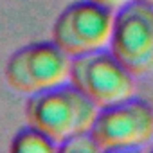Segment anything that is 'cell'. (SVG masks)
<instances>
[{
    "label": "cell",
    "instance_id": "obj_1",
    "mask_svg": "<svg viewBox=\"0 0 153 153\" xmlns=\"http://www.w3.org/2000/svg\"><path fill=\"white\" fill-rule=\"evenodd\" d=\"M97 106L72 83L31 94L25 101V119L43 130L56 144L67 137L90 130Z\"/></svg>",
    "mask_w": 153,
    "mask_h": 153
},
{
    "label": "cell",
    "instance_id": "obj_2",
    "mask_svg": "<svg viewBox=\"0 0 153 153\" xmlns=\"http://www.w3.org/2000/svg\"><path fill=\"white\" fill-rule=\"evenodd\" d=\"M133 78L135 76L106 47L70 59L68 83L81 90L97 108L131 97L135 92Z\"/></svg>",
    "mask_w": 153,
    "mask_h": 153
},
{
    "label": "cell",
    "instance_id": "obj_3",
    "mask_svg": "<svg viewBox=\"0 0 153 153\" xmlns=\"http://www.w3.org/2000/svg\"><path fill=\"white\" fill-rule=\"evenodd\" d=\"M108 49L133 74L153 72V4L128 0L114 11Z\"/></svg>",
    "mask_w": 153,
    "mask_h": 153
},
{
    "label": "cell",
    "instance_id": "obj_4",
    "mask_svg": "<svg viewBox=\"0 0 153 153\" xmlns=\"http://www.w3.org/2000/svg\"><path fill=\"white\" fill-rule=\"evenodd\" d=\"M70 56L51 42H34L16 49L6 63L4 74L11 88L36 94L68 81Z\"/></svg>",
    "mask_w": 153,
    "mask_h": 153
},
{
    "label": "cell",
    "instance_id": "obj_5",
    "mask_svg": "<svg viewBox=\"0 0 153 153\" xmlns=\"http://www.w3.org/2000/svg\"><path fill=\"white\" fill-rule=\"evenodd\" d=\"M101 151H128L146 146L153 139V108L149 103L128 97L103 106L90 126Z\"/></svg>",
    "mask_w": 153,
    "mask_h": 153
},
{
    "label": "cell",
    "instance_id": "obj_6",
    "mask_svg": "<svg viewBox=\"0 0 153 153\" xmlns=\"http://www.w3.org/2000/svg\"><path fill=\"white\" fill-rule=\"evenodd\" d=\"M114 9L92 0L68 4L54 20L52 42L70 58L105 49L110 42Z\"/></svg>",
    "mask_w": 153,
    "mask_h": 153
},
{
    "label": "cell",
    "instance_id": "obj_7",
    "mask_svg": "<svg viewBox=\"0 0 153 153\" xmlns=\"http://www.w3.org/2000/svg\"><path fill=\"white\" fill-rule=\"evenodd\" d=\"M9 149L16 153H52L58 151V144L43 130L27 124L15 133Z\"/></svg>",
    "mask_w": 153,
    "mask_h": 153
},
{
    "label": "cell",
    "instance_id": "obj_8",
    "mask_svg": "<svg viewBox=\"0 0 153 153\" xmlns=\"http://www.w3.org/2000/svg\"><path fill=\"white\" fill-rule=\"evenodd\" d=\"M58 151L61 153H96V151H101V148L96 142L90 130H87V131L74 133L67 137L65 140H61L58 144Z\"/></svg>",
    "mask_w": 153,
    "mask_h": 153
},
{
    "label": "cell",
    "instance_id": "obj_9",
    "mask_svg": "<svg viewBox=\"0 0 153 153\" xmlns=\"http://www.w3.org/2000/svg\"><path fill=\"white\" fill-rule=\"evenodd\" d=\"M92 2H97V4H101V6H105V7H110V9H117V7H121L124 2H128V0H92Z\"/></svg>",
    "mask_w": 153,
    "mask_h": 153
},
{
    "label": "cell",
    "instance_id": "obj_10",
    "mask_svg": "<svg viewBox=\"0 0 153 153\" xmlns=\"http://www.w3.org/2000/svg\"><path fill=\"white\" fill-rule=\"evenodd\" d=\"M142 2H148V4H153V0H142Z\"/></svg>",
    "mask_w": 153,
    "mask_h": 153
}]
</instances>
